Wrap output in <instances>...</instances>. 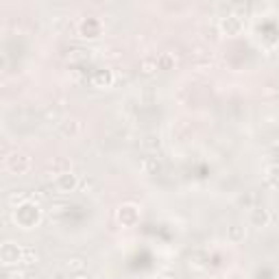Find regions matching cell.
Returning <instances> with one entry per match:
<instances>
[{"instance_id":"obj_1","label":"cell","mask_w":279,"mask_h":279,"mask_svg":"<svg viewBox=\"0 0 279 279\" xmlns=\"http://www.w3.org/2000/svg\"><path fill=\"white\" fill-rule=\"evenodd\" d=\"M13 216H16V222L24 229H31V227L37 225L40 220V207H35L33 203H22L20 207H13Z\"/></svg>"},{"instance_id":"obj_2","label":"cell","mask_w":279,"mask_h":279,"mask_svg":"<svg viewBox=\"0 0 279 279\" xmlns=\"http://www.w3.org/2000/svg\"><path fill=\"white\" fill-rule=\"evenodd\" d=\"M22 255H24V249L13 242H4L2 249H0V258H2L4 266H16V264H22Z\"/></svg>"},{"instance_id":"obj_3","label":"cell","mask_w":279,"mask_h":279,"mask_svg":"<svg viewBox=\"0 0 279 279\" xmlns=\"http://www.w3.org/2000/svg\"><path fill=\"white\" fill-rule=\"evenodd\" d=\"M7 166L13 175H24L31 170V157L22 155V153H13L7 157Z\"/></svg>"},{"instance_id":"obj_4","label":"cell","mask_w":279,"mask_h":279,"mask_svg":"<svg viewBox=\"0 0 279 279\" xmlns=\"http://www.w3.org/2000/svg\"><path fill=\"white\" fill-rule=\"evenodd\" d=\"M218 29L227 35H238L240 29H242V20L238 16H225L220 20V24H218Z\"/></svg>"},{"instance_id":"obj_5","label":"cell","mask_w":279,"mask_h":279,"mask_svg":"<svg viewBox=\"0 0 279 279\" xmlns=\"http://www.w3.org/2000/svg\"><path fill=\"white\" fill-rule=\"evenodd\" d=\"M79 177L74 175V173H66V175H61L57 179V190L59 192H74V190L79 188Z\"/></svg>"},{"instance_id":"obj_6","label":"cell","mask_w":279,"mask_h":279,"mask_svg":"<svg viewBox=\"0 0 279 279\" xmlns=\"http://www.w3.org/2000/svg\"><path fill=\"white\" fill-rule=\"evenodd\" d=\"M249 222L253 227H266L271 222V212L264 207H255L251 209V216H249Z\"/></svg>"},{"instance_id":"obj_7","label":"cell","mask_w":279,"mask_h":279,"mask_svg":"<svg viewBox=\"0 0 279 279\" xmlns=\"http://www.w3.org/2000/svg\"><path fill=\"white\" fill-rule=\"evenodd\" d=\"M118 220L122 222L124 227L136 225V222H138V209L133 207V205H124V207H120V212H118Z\"/></svg>"},{"instance_id":"obj_8","label":"cell","mask_w":279,"mask_h":279,"mask_svg":"<svg viewBox=\"0 0 279 279\" xmlns=\"http://www.w3.org/2000/svg\"><path fill=\"white\" fill-rule=\"evenodd\" d=\"M227 236H229V240L234 244L242 242V240L246 238V227L242 225V222H234V225L229 227V231H227Z\"/></svg>"},{"instance_id":"obj_9","label":"cell","mask_w":279,"mask_h":279,"mask_svg":"<svg viewBox=\"0 0 279 279\" xmlns=\"http://www.w3.org/2000/svg\"><path fill=\"white\" fill-rule=\"evenodd\" d=\"M111 81H114L111 72H105V70H99V72L92 74V79H90V83L94 87H107V85H111Z\"/></svg>"},{"instance_id":"obj_10","label":"cell","mask_w":279,"mask_h":279,"mask_svg":"<svg viewBox=\"0 0 279 279\" xmlns=\"http://www.w3.org/2000/svg\"><path fill=\"white\" fill-rule=\"evenodd\" d=\"M66 268H68L70 273H74V275H77V273H83V271H85V259L79 258V255H74V258H68V259H66Z\"/></svg>"},{"instance_id":"obj_11","label":"cell","mask_w":279,"mask_h":279,"mask_svg":"<svg viewBox=\"0 0 279 279\" xmlns=\"http://www.w3.org/2000/svg\"><path fill=\"white\" fill-rule=\"evenodd\" d=\"M79 129H81V124H79L77 120H66L63 127H61V131H63V136H77Z\"/></svg>"},{"instance_id":"obj_12","label":"cell","mask_w":279,"mask_h":279,"mask_svg":"<svg viewBox=\"0 0 279 279\" xmlns=\"http://www.w3.org/2000/svg\"><path fill=\"white\" fill-rule=\"evenodd\" d=\"M173 63H175V59L170 57L168 53H164V55L157 57V68H161V70H170V68H173Z\"/></svg>"},{"instance_id":"obj_13","label":"cell","mask_w":279,"mask_h":279,"mask_svg":"<svg viewBox=\"0 0 279 279\" xmlns=\"http://www.w3.org/2000/svg\"><path fill=\"white\" fill-rule=\"evenodd\" d=\"M37 262V253L33 249H24V255H22V264H26V266H31V264Z\"/></svg>"},{"instance_id":"obj_14","label":"cell","mask_w":279,"mask_h":279,"mask_svg":"<svg viewBox=\"0 0 279 279\" xmlns=\"http://www.w3.org/2000/svg\"><path fill=\"white\" fill-rule=\"evenodd\" d=\"M140 68H142V72H144V74H151L153 70H157V59H155V61H153V59H142Z\"/></svg>"},{"instance_id":"obj_15","label":"cell","mask_w":279,"mask_h":279,"mask_svg":"<svg viewBox=\"0 0 279 279\" xmlns=\"http://www.w3.org/2000/svg\"><path fill=\"white\" fill-rule=\"evenodd\" d=\"M72 279H92L90 275H85V273H77V275H74Z\"/></svg>"},{"instance_id":"obj_16","label":"cell","mask_w":279,"mask_h":279,"mask_svg":"<svg viewBox=\"0 0 279 279\" xmlns=\"http://www.w3.org/2000/svg\"><path fill=\"white\" fill-rule=\"evenodd\" d=\"M53 279H66V277H63V275H55Z\"/></svg>"}]
</instances>
